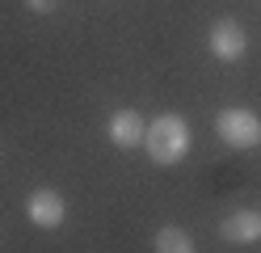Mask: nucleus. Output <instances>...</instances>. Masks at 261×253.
Listing matches in <instances>:
<instances>
[{
  "mask_svg": "<svg viewBox=\"0 0 261 253\" xmlns=\"http://www.w3.org/2000/svg\"><path fill=\"white\" fill-rule=\"evenodd\" d=\"M206 47H211L215 59L236 63V59H244V51H249V34H244V26L236 17H219V21L211 26V34H206Z\"/></svg>",
  "mask_w": 261,
  "mask_h": 253,
  "instance_id": "nucleus-3",
  "label": "nucleus"
},
{
  "mask_svg": "<svg viewBox=\"0 0 261 253\" xmlns=\"http://www.w3.org/2000/svg\"><path fill=\"white\" fill-rule=\"evenodd\" d=\"M143 148L156 165H177L190 152V127L181 114H160L148 123V135H143Z\"/></svg>",
  "mask_w": 261,
  "mask_h": 253,
  "instance_id": "nucleus-1",
  "label": "nucleus"
},
{
  "mask_svg": "<svg viewBox=\"0 0 261 253\" xmlns=\"http://www.w3.org/2000/svg\"><path fill=\"white\" fill-rule=\"evenodd\" d=\"M215 131L227 148H261V118L244 106H227L215 114Z\"/></svg>",
  "mask_w": 261,
  "mask_h": 253,
  "instance_id": "nucleus-2",
  "label": "nucleus"
},
{
  "mask_svg": "<svg viewBox=\"0 0 261 253\" xmlns=\"http://www.w3.org/2000/svg\"><path fill=\"white\" fill-rule=\"evenodd\" d=\"M152 249H156V253H198V249H194V236H190L186 228H177V224L156 228Z\"/></svg>",
  "mask_w": 261,
  "mask_h": 253,
  "instance_id": "nucleus-7",
  "label": "nucleus"
},
{
  "mask_svg": "<svg viewBox=\"0 0 261 253\" xmlns=\"http://www.w3.org/2000/svg\"><path fill=\"white\" fill-rule=\"evenodd\" d=\"M106 135H110V144L114 148H139L143 144V135H148V123H143V114L139 110H114L110 114V123H106Z\"/></svg>",
  "mask_w": 261,
  "mask_h": 253,
  "instance_id": "nucleus-5",
  "label": "nucleus"
},
{
  "mask_svg": "<svg viewBox=\"0 0 261 253\" xmlns=\"http://www.w3.org/2000/svg\"><path fill=\"white\" fill-rule=\"evenodd\" d=\"M25 215L34 228H63V219H68V198H63L59 190H34L25 198Z\"/></svg>",
  "mask_w": 261,
  "mask_h": 253,
  "instance_id": "nucleus-4",
  "label": "nucleus"
},
{
  "mask_svg": "<svg viewBox=\"0 0 261 253\" xmlns=\"http://www.w3.org/2000/svg\"><path fill=\"white\" fill-rule=\"evenodd\" d=\"M59 5H63V0H25V9H30V13H38V17H46V13H55Z\"/></svg>",
  "mask_w": 261,
  "mask_h": 253,
  "instance_id": "nucleus-8",
  "label": "nucleus"
},
{
  "mask_svg": "<svg viewBox=\"0 0 261 253\" xmlns=\"http://www.w3.org/2000/svg\"><path fill=\"white\" fill-rule=\"evenodd\" d=\"M219 236H223L227 245H257V241H261V211L240 207V211H232V215H223Z\"/></svg>",
  "mask_w": 261,
  "mask_h": 253,
  "instance_id": "nucleus-6",
  "label": "nucleus"
}]
</instances>
